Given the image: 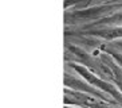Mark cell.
<instances>
[{"label": "cell", "mask_w": 122, "mask_h": 108, "mask_svg": "<svg viewBox=\"0 0 122 108\" xmlns=\"http://www.w3.org/2000/svg\"><path fill=\"white\" fill-rule=\"evenodd\" d=\"M66 49H67V60H70V62L81 64L94 74L114 84V73L109 68V65L105 64L101 58H97V55H91L83 49L74 46V45H67Z\"/></svg>", "instance_id": "6da1fadb"}, {"label": "cell", "mask_w": 122, "mask_h": 108, "mask_svg": "<svg viewBox=\"0 0 122 108\" xmlns=\"http://www.w3.org/2000/svg\"><path fill=\"white\" fill-rule=\"evenodd\" d=\"M68 66H70L72 70H75V72L78 73L85 81H87L91 86H94L95 89H101V90H103V92H106L107 95H110V96L114 99V101L117 104L122 105V93L113 83H110L107 80H103L102 77L94 74L93 72H90L87 68H85V66H82V65H79V64H75V62H68Z\"/></svg>", "instance_id": "7a4b0ae2"}, {"label": "cell", "mask_w": 122, "mask_h": 108, "mask_svg": "<svg viewBox=\"0 0 122 108\" xmlns=\"http://www.w3.org/2000/svg\"><path fill=\"white\" fill-rule=\"evenodd\" d=\"M65 105L79 108H114L110 101L102 100L83 92H76L68 88H65Z\"/></svg>", "instance_id": "3957f363"}, {"label": "cell", "mask_w": 122, "mask_h": 108, "mask_svg": "<svg viewBox=\"0 0 122 108\" xmlns=\"http://www.w3.org/2000/svg\"><path fill=\"white\" fill-rule=\"evenodd\" d=\"M65 86L68 88V89L76 90V92H83V93L91 95L94 97L106 100V97H103V95L99 93V90L95 89L94 86H91L87 81H82V80H79V78H75L70 73H65ZM106 101H110V100H106ZM110 103H113V101H110Z\"/></svg>", "instance_id": "277c9868"}, {"label": "cell", "mask_w": 122, "mask_h": 108, "mask_svg": "<svg viewBox=\"0 0 122 108\" xmlns=\"http://www.w3.org/2000/svg\"><path fill=\"white\" fill-rule=\"evenodd\" d=\"M85 35H91V36H98L106 41H113L122 38V27H105V29H94V30H87L83 32Z\"/></svg>", "instance_id": "5b68a950"}, {"label": "cell", "mask_w": 122, "mask_h": 108, "mask_svg": "<svg viewBox=\"0 0 122 108\" xmlns=\"http://www.w3.org/2000/svg\"><path fill=\"white\" fill-rule=\"evenodd\" d=\"M122 22V11L118 14H113L110 16H105V18H99L95 24H113V23H119Z\"/></svg>", "instance_id": "8992f818"}, {"label": "cell", "mask_w": 122, "mask_h": 108, "mask_svg": "<svg viewBox=\"0 0 122 108\" xmlns=\"http://www.w3.org/2000/svg\"><path fill=\"white\" fill-rule=\"evenodd\" d=\"M101 50L105 51L106 54H109V55H110V57L122 68V53L114 50V49H109V47H106V46H102V47H101Z\"/></svg>", "instance_id": "52a82bcc"}, {"label": "cell", "mask_w": 122, "mask_h": 108, "mask_svg": "<svg viewBox=\"0 0 122 108\" xmlns=\"http://www.w3.org/2000/svg\"><path fill=\"white\" fill-rule=\"evenodd\" d=\"M65 108H76V107H71V105H65Z\"/></svg>", "instance_id": "ba28073f"}]
</instances>
